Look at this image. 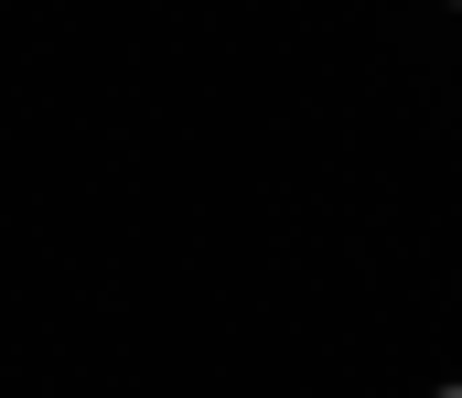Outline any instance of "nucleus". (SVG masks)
<instances>
[{
	"label": "nucleus",
	"instance_id": "f257e3e1",
	"mask_svg": "<svg viewBox=\"0 0 462 398\" xmlns=\"http://www.w3.org/2000/svg\"><path fill=\"white\" fill-rule=\"evenodd\" d=\"M441 398H462V388H441Z\"/></svg>",
	"mask_w": 462,
	"mask_h": 398
},
{
	"label": "nucleus",
	"instance_id": "f03ea898",
	"mask_svg": "<svg viewBox=\"0 0 462 398\" xmlns=\"http://www.w3.org/2000/svg\"><path fill=\"white\" fill-rule=\"evenodd\" d=\"M452 11H462V0H452Z\"/></svg>",
	"mask_w": 462,
	"mask_h": 398
}]
</instances>
